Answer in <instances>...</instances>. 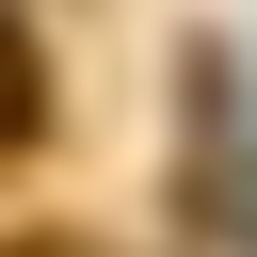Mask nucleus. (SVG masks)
<instances>
[]
</instances>
